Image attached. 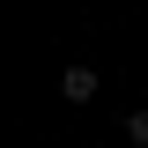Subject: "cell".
<instances>
[{
  "mask_svg": "<svg viewBox=\"0 0 148 148\" xmlns=\"http://www.w3.org/2000/svg\"><path fill=\"white\" fill-rule=\"evenodd\" d=\"M59 89H67V104H89V96H96V67H67Z\"/></svg>",
  "mask_w": 148,
  "mask_h": 148,
  "instance_id": "cell-1",
  "label": "cell"
},
{
  "mask_svg": "<svg viewBox=\"0 0 148 148\" xmlns=\"http://www.w3.org/2000/svg\"><path fill=\"white\" fill-rule=\"evenodd\" d=\"M126 141H133V148H148V111H126Z\"/></svg>",
  "mask_w": 148,
  "mask_h": 148,
  "instance_id": "cell-2",
  "label": "cell"
}]
</instances>
